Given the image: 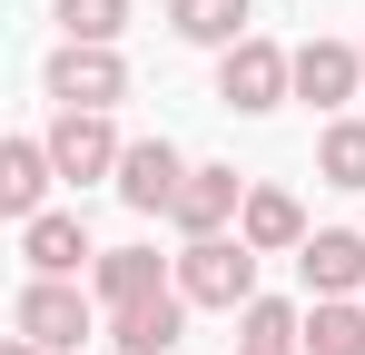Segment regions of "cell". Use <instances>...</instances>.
<instances>
[{"mask_svg": "<svg viewBox=\"0 0 365 355\" xmlns=\"http://www.w3.org/2000/svg\"><path fill=\"white\" fill-rule=\"evenodd\" d=\"M128 148L109 138V109H60V128H50V168L69 178V187H89V178H109Z\"/></svg>", "mask_w": 365, "mask_h": 355, "instance_id": "4", "label": "cell"}, {"mask_svg": "<svg viewBox=\"0 0 365 355\" xmlns=\"http://www.w3.org/2000/svg\"><path fill=\"white\" fill-rule=\"evenodd\" d=\"M50 178H60V168H50V138H10V148H0V207L30 227L40 197H50Z\"/></svg>", "mask_w": 365, "mask_h": 355, "instance_id": "12", "label": "cell"}, {"mask_svg": "<svg viewBox=\"0 0 365 355\" xmlns=\"http://www.w3.org/2000/svg\"><path fill=\"white\" fill-rule=\"evenodd\" d=\"M237 316H247V336H237L247 355H297V346H306V326L277 306V296H257V306H237Z\"/></svg>", "mask_w": 365, "mask_h": 355, "instance_id": "17", "label": "cell"}, {"mask_svg": "<svg viewBox=\"0 0 365 355\" xmlns=\"http://www.w3.org/2000/svg\"><path fill=\"white\" fill-rule=\"evenodd\" d=\"M178 187H187V158L168 148V138H138L119 158V197L138 207V217H158V207H178Z\"/></svg>", "mask_w": 365, "mask_h": 355, "instance_id": "6", "label": "cell"}, {"mask_svg": "<svg viewBox=\"0 0 365 355\" xmlns=\"http://www.w3.org/2000/svg\"><path fill=\"white\" fill-rule=\"evenodd\" d=\"M119 89H128L119 50H89V40H69V50L50 59V99H60V109H109Z\"/></svg>", "mask_w": 365, "mask_h": 355, "instance_id": "5", "label": "cell"}, {"mask_svg": "<svg viewBox=\"0 0 365 355\" xmlns=\"http://www.w3.org/2000/svg\"><path fill=\"white\" fill-rule=\"evenodd\" d=\"M297 277H306L316 296H356V287H365V237H356V227H316V237L297 247Z\"/></svg>", "mask_w": 365, "mask_h": 355, "instance_id": "9", "label": "cell"}, {"mask_svg": "<svg viewBox=\"0 0 365 355\" xmlns=\"http://www.w3.org/2000/svg\"><path fill=\"white\" fill-rule=\"evenodd\" d=\"M89 277H99V296H109V316H119V306H138V296H158V287H168L148 247H109V257H99Z\"/></svg>", "mask_w": 365, "mask_h": 355, "instance_id": "15", "label": "cell"}, {"mask_svg": "<svg viewBox=\"0 0 365 355\" xmlns=\"http://www.w3.org/2000/svg\"><path fill=\"white\" fill-rule=\"evenodd\" d=\"M365 89V50H346V40H306L297 50V99L306 109H346Z\"/></svg>", "mask_w": 365, "mask_h": 355, "instance_id": "7", "label": "cell"}, {"mask_svg": "<svg viewBox=\"0 0 365 355\" xmlns=\"http://www.w3.org/2000/svg\"><path fill=\"white\" fill-rule=\"evenodd\" d=\"M316 178H326V187H365V118H336V128H326Z\"/></svg>", "mask_w": 365, "mask_h": 355, "instance_id": "18", "label": "cell"}, {"mask_svg": "<svg viewBox=\"0 0 365 355\" xmlns=\"http://www.w3.org/2000/svg\"><path fill=\"white\" fill-rule=\"evenodd\" d=\"M10 326H20L40 355H79V346H89V296L69 287V277H30L20 306H10Z\"/></svg>", "mask_w": 365, "mask_h": 355, "instance_id": "2", "label": "cell"}, {"mask_svg": "<svg viewBox=\"0 0 365 355\" xmlns=\"http://www.w3.org/2000/svg\"><path fill=\"white\" fill-rule=\"evenodd\" d=\"M287 89H297V50H277V40H237V50L217 59V99H227V109H277V99H287Z\"/></svg>", "mask_w": 365, "mask_h": 355, "instance_id": "3", "label": "cell"}, {"mask_svg": "<svg viewBox=\"0 0 365 355\" xmlns=\"http://www.w3.org/2000/svg\"><path fill=\"white\" fill-rule=\"evenodd\" d=\"M60 30L89 40V50H109V40L128 30V0H60Z\"/></svg>", "mask_w": 365, "mask_h": 355, "instance_id": "19", "label": "cell"}, {"mask_svg": "<svg viewBox=\"0 0 365 355\" xmlns=\"http://www.w3.org/2000/svg\"><path fill=\"white\" fill-rule=\"evenodd\" d=\"M237 237L257 247V257H287V247H306V207L287 197V187H247V207H237Z\"/></svg>", "mask_w": 365, "mask_h": 355, "instance_id": "10", "label": "cell"}, {"mask_svg": "<svg viewBox=\"0 0 365 355\" xmlns=\"http://www.w3.org/2000/svg\"><path fill=\"white\" fill-rule=\"evenodd\" d=\"M168 30L197 50H237L247 40V0H168Z\"/></svg>", "mask_w": 365, "mask_h": 355, "instance_id": "14", "label": "cell"}, {"mask_svg": "<svg viewBox=\"0 0 365 355\" xmlns=\"http://www.w3.org/2000/svg\"><path fill=\"white\" fill-rule=\"evenodd\" d=\"M237 355H247V346H237Z\"/></svg>", "mask_w": 365, "mask_h": 355, "instance_id": "21", "label": "cell"}, {"mask_svg": "<svg viewBox=\"0 0 365 355\" xmlns=\"http://www.w3.org/2000/svg\"><path fill=\"white\" fill-rule=\"evenodd\" d=\"M237 207H247L237 168H187V187H178V207H168V217H178L187 237H217L227 217H237Z\"/></svg>", "mask_w": 365, "mask_h": 355, "instance_id": "11", "label": "cell"}, {"mask_svg": "<svg viewBox=\"0 0 365 355\" xmlns=\"http://www.w3.org/2000/svg\"><path fill=\"white\" fill-rule=\"evenodd\" d=\"M178 326H187V296L158 287V296H138V306L109 316V346H119V355H168V346H178Z\"/></svg>", "mask_w": 365, "mask_h": 355, "instance_id": "8", "label": "cell"}, {"mask_svg": "<svg viewBox=\"0 0 365 355\" xmlns=\"http://www.w3.org/2000/svg\"><path fill=\"white\" fill-rule=\"evenodd\" d=\"M10 355H40V346H30V336H10Z\"/></svg>", "mask_w": 365, "mask_h": 355, "instance_id": "20", "label": "cell"}, {"mask_svg": "<svg viewBox=\"0 0 365 355\" xmlns=\"http://www.w3.org/2000/svg\"><path fill=\"white\" fill-rule=\"evenodd\" d=\"M306 355H365V306L316 296V316H306Z\"/></svg>", "mask_w": 365, "mask_h": 355, "instance_id": "16", "label": "cell"}, {"mask_svg": "<svg viewBox=\"0 0 365 355\" xmlns=\"http://www.w3.org/2000/svg\"><path fill=\"white\" fill-rule=\"evenodd\" d=\"M20 257H30V277H79V267H99L79 217H30V227H20Z\"/></svg>", "mask_w": 365, "mask_h": 355, "instance_id": "13", "label": "cell"}, {"mask_svg": "<svg viewBox=\"0 0 365 355\" xmlns=\"http://www.w3.org/2000/svg\"><path fill=\"white\" fill-rule=\"evenodd\" d=\"M178 296L187 306H257V247L247 237H187V257H178Z\"/></svg>", "mask_w": 365, "mask_h": 355, "instance_id": "1", "label": "cell"}]
</instances>
